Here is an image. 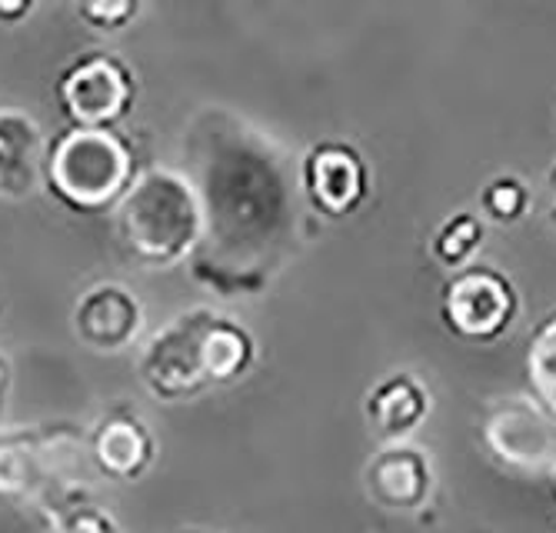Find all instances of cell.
Segmentation results:
<instances>
[{"label": "cell", "instance_id": "5bb4252c", "mask_svg": "<svg viewBox=\"0 0 556 533\" xmlns=\"http://www.w3.org/2000/svg\"><path fill=\"white\" fill-rule=\"evenodd\" d=\"M480 240H483V227L477 217L470 214H460V217H453L440 233H437V257L450 267H457L464 264L477 248H480Z\"/></svg>", "mask_w": 556, "mask_h": 533}, {"label": "cell", "instance_id": "5b68a950", "mask_svg": "<svg viewBox=\"0 0 556 533\" xmlns=\"http://www.w3.org/2000/svg\"><path fill=\"white\" fill-rule=\"evenodd\" d=\"M514 287L493 270H464L443 287V317L470 341H493L514 320Z\"/></svg>", "mask_w": 556, "mask_h": 533}, {"label": "cell", "instance_id": "ba28073f", "mask_svg": "<svg viewBox=\"0 0 556 533\" xmlns=\"http://www.w3.org/2000/svg\"><path fill=\"white\" fill-rule=\"evenodd\" d=\"M303 187H307L311 201L324 214L340 217L364 201L367 170L361 157L350 148H343V143H324L303 164Z\"/></svg>", "mask_w": 556, "mask_h": 533}, {"label": "cell", "instance_id": "4fadbf2b", "mask_svg": "<svg viewBox=\"0 0 556 533\" xmlns=\"http://www.w3.org/2000/svg\"><path fill=\"white\" fill-rule=\"evenodd\" d=\"M527 380L533 386V401L556 417V314H549L530 337Z\"/></svg>", "mask_w": 556, "mask_h": 533}, {"label": "cell", "instance_id": "9c48e42d", "mask_svg": "<svg viewBox=\"0 0 556 533\" xmlns=\"http://www.w3.org/2000/svg\"><path fill=\"white\" fill-rule=\"evenodd\" d=\"M80 341L93 351H121L134 341L140 327V304L130 290L117 283H100L80 297L74 310Z\"/></svg>", "mask_w": 556, "mask_h": 533}, {"label": "cell", "instance_id": "9a60e30c", "mask_svg": "<svg viewBox=\"0 0 556 533\" xmlns=\"http://www.w3.org/2000/svg\"><path fill=\"white\" fill-rule=\"evenodd\" d=\"M483 207L500 224H510V220H517L527 211V190L517 180H496L483 193Z\"/></svg>", "mask_w": 556, "mask_h": 533}, {"label": "cell", "instance_id": "8992f818", "mask_svg": "<svg viewBox=\"0 0 556 533\" xmlns=\"http://www.w3.org/2000/svg\"><path fill=\"white\" fill-rule=\"evenodd\" d=\"M61 101L84 127L111 124L130 104V74L111 58H87L64 74Z\"/></svg>", "mask_w": 556, "mask_h": 533}, {"label": "cell", "instance_id": "ac0fdd59", "mask_svg": "<svg viewBox=\"0 0 556 533\" xmlns=\"http://www.w3.org/2000/svg\"><path fill=\"white\" fill-rule=\"evenodd\" d=\"M24 11H30V0H0V17L17 21Z\"/></svg>", "mask_w": 556, "mask_h": 533}, {"label": "cell", "instance_id": "7a4b0ae2", "mask_svg": "<svg viewBox=\"0 0 556 533\" xmlns=\"http://www.w3.org/2000/svg\"><path fill=\"white\" fill-rule=\"evenodd\" d=\"M200 204L193 190L167 170L137 180L121 211V233L127 248L147 264H174L200 233Z\"/></svg>", "mask_w": 556, "mask_h": 533}, {"label": "cell", "instance_id": "6da1fadb", "mask_svg": "<svg viewBox=\"0 0 556 533\" xmlns=\"http://www.w3.org/2000/svg\"><path fill=\"white\" fill-rule=\"evenodd\" d=\"M254 360V341L243 327L211 310H190L157 333L140 360V380L154 397H193L211 383L237 380Z\"/></svg>", "mask_w": 556, "mask_h": 533}, {"label": "cell", "instance_id": "d6986e66", "mask_svg": "<svg viewBox=\"0 0 556 533\" xmlns=\"http://www.w3.org/2000/svg\"><path fill=\"white\" fill-rule=\"evenodd\" d=\"M4 380H8V373H4V364H0V404H4Z\"/></svg>", "mask_w": 556, "mask_h": 533}, {"label": "cell", "instance_id": "52a82bcc", "mask_svg": "<svg viewBox=\"0 0 556 533\" xmlns=\"http://www.w3.org/2000/svg\"><path fill=\"white\" fill-rule=\"evenodd\" d=\"M433 487L430 464L420 450L387 447L370 457L367 467V494L387 513H417Z\"/></svg>", "mask_w": 556, "mask_h": 533}, {"label": "cell", "instance_id": "277c9868", "mask_svg": "<svg viewBox=\"0 0 556 533\" xmlns=\"http://www.w3.org/2000/svg\"><path fill=\"white\" fill-rule=\"evenodd\" d=\"M486 450L514 470L556 473V417H549L536 401L507 397L483 417Z\"/></svg>", "mask_w": 556, "mask_h": 533}, {"label": "cell", "instance_id": "2e32d148", "mask_svg": "<svg viewBox=\"0 0 556 533\" xmlns=\"http://www.w3.org/2000/svg\"><path fill=\"white\" fill-rule=\"evenodd\" d=\"M77 11L93 27L117 30L137 14V0H77Z\"/></svg>", "mask_w": 556, "mask_h": 533}, {"label": "cell", "instance_id": "30bf717a", "mask_svg": "<svg viewBox=\"0 0 556 533\" xmlns=\"http://www.w3.org/2000/svg\"><path fill=\"white\" fill-rule=\"evenodd\" d=\"M430 394L414 373H396L383 380L367 397V420L387 441H403L427 420Z\"/></svg>", "mask_w": 556, "mask_h": 533}, {"label": "cell", "instance_id": "7c38bea8", "mask_svg": "<svg viewBox=\"0 0 556 533\" xmlns=\"http://www.w3.org/2000/svg\"><path fill=\"white\" fill-rule=\"evenodd\" d=\"M37 127L17 114H0V193L21 198L34 183Z\"/></svg>", "mask_w": 556, "mask_h": 533}, {"label": "cell", "instance_id": "8fae6325", "mask_svg": "<svg viewBox=\"0 0 556 533\" xmlns=\"http://www.w3.org/2000/svg\"><path fill=\"white\" fill-rule=\"evenodd\" d=\"M93 457L108 473L130 480L140 477L150 467V460H154V437H150V430L137 417L114 414L93 433Z\"/></svg>", "mask_w": 556, "mask_h": 533}, {"label": "cell", "instance_id": "3957f363", "mask_svg": "<svg viewBox=\"0 0 556 533\" xmlns=\"http://www.w3.org/2000/svg\"><path fill=\"white\" fill-rule=\"evenodd\" d=\"M50 183L74 207H100L114 201L130 180L127 148L100 127H80L50 154Z\"/></svg>", "mask_w": 556, "mask_h": 533}, {"label": "cell", "instance_id": "e0dca14e", "mask_svg": "<svg viewBox=\"0 0 556 533\" xmlns=\"http://www.w3.org/2000/svg\"><path fill=\"white\" fill-rule=\"evenodd\" d=\"M50 533H117V530L104 510L74 507V510H61L54 520H50Z\"/></svg>", "mask_w": 556, "mask_h": 533}]
</instances>
